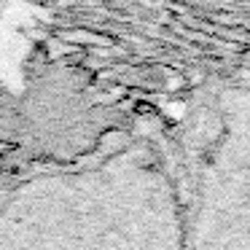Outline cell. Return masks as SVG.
<instances>
[{
  "mask_svg": "<svg viewBox=\"0 0 250 250\" xmlns=\"http://www.w3.org/2000/svg\"><path fill=\"white\" fill-rule=\"evenodd\" d=\"M183 207V250H250V62L164 119Z\"/></svg>",
  "mask_w": 250,
  "mask_h": 250,
  "instance_id": "cell-1",
  "label": "cell"
}]
</instances>
